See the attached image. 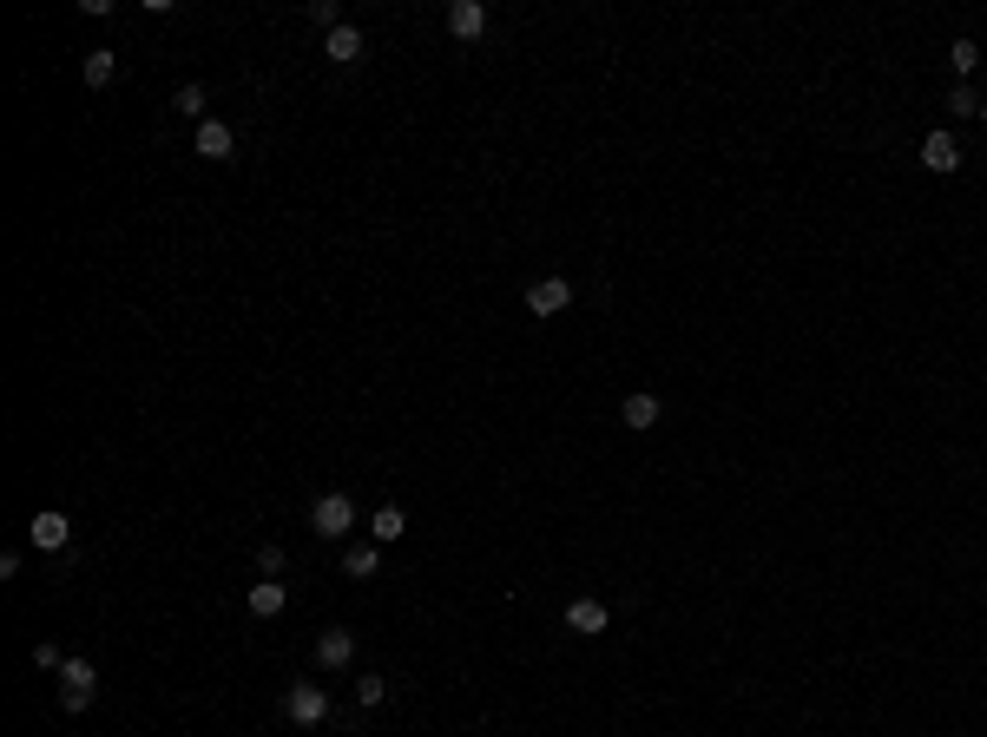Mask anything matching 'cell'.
Here are the masks:
<instances>
[{
  "mask_svg": "<svg viewBox=\"0 0 987 737\" xmlns=\"http://www.w3.org/2000/svg\"><path fill=\"white\" fill-rule=\"evenodd\" d=\"M948 112H961V119H981V93H974L968 79H961L955 93H948Z\"/></svg>",
  "mask_w": 987,
  "mask_h": 737,
  "instance_id": "17",
  "label": "cell"
},
{
  "mask_svg": "<svg viewBox=\"0 0 987 737\" xmlns=\"http://www.w3.org/2000/svg\"><path fill=\"white\" fill-rule=\"evenodd\" d=\"M948 66H955V73L968 79L974 66H981V47H974V40H955V47H948Z\"/></svg>",
  "mask_w": 987,
  "mask_h": 737,
  "instance_id": "19",
  "label": "cell"
},
{
  "mask_svg": "<svg viewBox=\"0 0 987 737\" xmlns=\"http://www.w3.org/2000/svg\"><path fill=\"white\" fill-rule=\"evenodd\" d=\"M566 303H573V283H566V277H540V283L527 290V310H533V316H560Z\"/></svg>",
  "mask_w": 987,
  "mask_h": 737,
  "instance_id": "7",
  "label": "cell"
},
{
  "mask_svg": "<svg viewBox=\"0 0 987 737\" xmlns=\"http://www.w3.org/2000/svg\"><path fill=\"white\" fill-rule=\"evenodd\" d=\"M981 119H987V99H981Z\"/></svg>",
  "mask_w": 987,
  "mask_h": 737,
  "instance_id": "24",
  "label": "cell"
},
{
  "mask_svg": "<svg viewBox=\"0 0 987 737\" xmlns=\"http://www.w3.org/2000/svg\"><path fill=\"white\" fill-rule=\"evenodd\" d=\"M323 53H329L336 66H362V53H369V40H362V27H349V20H343V27H336V33L323 40Z\"/></svg>",
  "mask_w": 987,
  "mask_h": 737,
  "instance_id": "8",
  "label": "cell"
},
{
  "mask_svg": "<svg viewBox=\"0 0 987 737\" xmlns=\"http://www.w3.org/2000/svg\"><path fill=\"white\" fill-rule=\"evenodd\" d=\"M566 632L599 639V632H606V606H599V599H573V606H566Z\"/></svg>",
  "mask_w": 987,
  "mask_h": 737,
  "instance_id": "10",
  "label": "cell"
},
{
  "mask_svg": "<svg viewBox=\"0 0 987 737\" xmlns=\"http://www.w3.org/2000/svg\"><path fill=\"white\" fill-rule=\"evenodd\" d=\"M178 112H185V119H198L204 126V106H211V99H204V86H178V99H172Z\"/></svg>",
  "mask_w": 987,
  "mask_h": 737,
  "instance_id": "18",
  "label": "cell"
},
{
  "mask_svg": "<svg viewBox=\"0 0 987 737\" xmlns=\"http://www.w3.org/2000/svg\"><path fill=\"white\" fill-rule=\"evenodd\" d=\"M310 20H316V27H329V33H336V27H343V7H336V0H310Z\"/></svg>",
  "mask_w": 987,
  "mask_h": 737,
  "instance_id": "21",
  "label": "cell"
},
{
  "mask_svg": "<svg viewBox=\"0 0 987 737\" xmlns=\"http://www.w3.org/2000/svg\"><path fill=\"white\" fill-rule=\"evenodd\" d=\"M316 665H323V672H343V665H356V632H349V626H329L323 639H316Z\"/></svg>",
  "mask_w": 987,
  "mask_h": 737,
  "instance_id": "5",
  "label": "cell"
},
{
  "mask_svg": "<svg viewBox=\"0 0 987 737\" xmlns=\"http://www.w3.org/2000/svg\"><path fill=\"white\" fill-rule=\"evenodd\" d=\"M382 698H389V678L362 672V678H356V705H382Z\"/></svg>",
  "mask_w": 987,
  "mask_h": 737,
  "instance_id": "20",
  "label": "cell"
},
{
  "mask_svg": "<svg viewBox=\"0 0 987 737\" xmlns=\"http://www.w3.org/2000/svg\"><path fill=\"white\" fill-rule=\"evenodd\" d=\"M922 165H928L935 178L961 172V145H955V132H928V139H922Z\"/></svg>",
  "mask_w": 987,
  "mask_h": 737,
  "instance_id": "6",
  "label": "cell"
},
{
  "mask_svg": "<svg viewBox=\"0 0 987 737\" xmlns=\"http://www.w3.org/2000/svg\"><path fill=\"white\" fill-rule=\"evenodd\" d=\"M658 415H665V408H658V395H626V408H619V422L632 428V435H645V428H658Z\"/></svg>",
  "mask_w": 987,
  "mask_h": 737,
  "instance_id": "11",
  "label": "cell"
},
{
  "mask_svg": "<svg viewBox=\"0 0 987 737\" xmlns=\"http://www.w3.org/2000/svg\"><path fill=\"white\" fill-rule=\"evenodd\" d=\"M343 573H349V580H376V573H382V547H349L343 553Z\"/></svg>",
  "mask_w": 987,
  "mask_h": 737,
  "instance_id": "15",
  "label": "cell"
},
{
  "mask_svg": "<svg viewBox=\"0 0 987 737\" xmlns=\"http://www.w3.org/2000/svg\"><path fill=\"white\" fill-rule=\"evenodd\" d=\"M283 718L303 724V731H316V724L329 718V691H323V685H303V678H297V685L283 691Z\"/></svg>",
  "mask_w": 987,
  "mask_h": 737,
  "instance_id": "2",
  "label": "cell"
},
{
  "mask_svg": "<svg viewBox=\"0 0 987 737\" xmlns=\"http://www.w3.org/2000/svg\"><path fill=\"white\" fill-rule=\"evenodd\" d=\"M369 534L389 547V540H402L408 534V520H402V507H376V520H369Z\"/></svg>",
  "mask_w": 987,
  "mask_h": 737,
  "instance_id": "16",
  "label": "cell"
},
{
  "mask_svg": "<svg viewBox=\"0 0 987 737\" xmlns=\"http://www.w3.org/2000/svg\"><path fill=\"white\" fill-rule=\"evenodd\" d=\"M237 152V132L224 126V119H204L198 126V158H231Z\"/></svg>",
  "mask_w": 987,
  "mask_h": 737,
  "instance_id": "12",
  "label": "cell"
},
{
  "mask_svg": "<svg viewBox=\"0 0 987 737\" xmlns=\"http://www.w3.org/2000/svg\"><path fill=\"white\" fill-rule=\"evenodd\" d=\"M257 573H264V580H277V573H283V547H257Z\"/></svg>",
  "mask_w": 987,
  "mask_h": 737,
  "instance_id": "23",
  "label": "cell"
},
{
  "mask_svg": "<svg viewBox=\"0 0 987 737\" xmlns=\"http://www.w3.org/2000/svg\"><path fill=\"white\" fill-rule=\"evenodd\" d=\"M93 698H99L93 659H66V665H60V705H66V711H93Z\"/></svg>",
  "mask_w": 987,
  "mask_h": 737,
  "instance_id": "1",
  "label": "cell"
},
{
  "mask_svg": "<svg viewBox=\"0 0 987 737\" xmlns=\"http://www.w3.org/2000/svg\"><path fill=\"white\" fill-rule=\"evenodd\" d=\"M33 665H40V672H60V665H66V652H60V645H47V639H40V645H33Z\"/></svg>",
  "mask_w": 987,
  "mask_h": 737,
  "instance_id": "22",
  "label": "cell"
},
{
  "mask_svg": "<svg viewBox=\"0 0 987 737\" xmlns=\"http://www.w3.org/2000/svg\"><path fill=\"white\" fill-rule=\"evenodd\" d=\"M27 540H33V547H40V553H60L66 540H73V520H66L60 507H40V514L27 520Z\"/></svg>",
  "mask_w": 987,
  "mask_h": 737,
  "instance_id": "4",
  "label": "cell"
},
{
  "mask_svg": "<svg viewBox=\"0 0 987 737\" xmlns=\"http://www.w3.org/2000/svg\"><path fill=\"white\" fill-rule=\"evenodd\" d=\"M310 527L323 540H343L349 527H356V501H349V494H323V501L310 507Z\"/></svg>",
  "mask_w": 987,
  "mask_h": 737,
  "instance_id": "3",
  "label": "cell"
},
{
  "mask_svg": "<svg viewBox=\"0 0 987 737\" xmlns=\"http://www.w3.org/2000/svg\"><path fill=\"white\" fill-rule=\"evenodd\" d=\"M112 73H119V60H112L106 47H93V53H86V60H79V79H86L93 93H99V86H112Z\"/></svg>",
  "mask_w": 987,
  "mask_h": 737,
  "instance_id": "13",
  "label": "cell"
},
{
  "mask_svg": "<svg viewBox=\"0 0 987 737\" xmlns=\"http://www.w3.org/2000/svg\"><path fill=\"white\" fill-rule=\"evenodd\" d=\"M283 612V586L277 580H251V619H277Z\"/></svg>",
  "mask_w": 987,
  "mask_h": 737,
  "instance_id": "14",
  "label": "cell"
},
{
  "mask_svg": "<svg viewBox=\"0 0 987 737\" xmlns=\"http://www.w3.org/2000/svg\"><path fill=\"white\" fill-rule=\"evenodd\" d=\"M981 66H987V53H981Z\"/></svg>",
  "mask_w": 987,
  "mask_h": 737,
  "instance_id": "25",
  "label": "cell"
},
{
  "mask_svg": "<svg viewBox=\"0 0 987 737\" xmlns=\"http://www.w3.org/2000/svg\"><path fill=\"white\" fill-rule=\"evenodd\" d=\"M448 33H455V40H481L487 33V7L481 0H455V7H448Z\"/></svg>",
  "mask_w": 987,
  "mask_h": 737,
  "instance_id": "9",
  "label": "cell"
}]
</instances>
